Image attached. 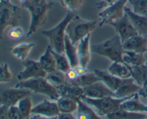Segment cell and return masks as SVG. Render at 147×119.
I'll use <instances>...</instances> for the list:
<instances>
[{
    "mask_svg": "<svg viewBox=\"0 0 147 119\" xmlns=\"http://www.w3.org/2000/svg\"><path fill=\"white\" fill-rule=\"evenodd\" d=\"M24 68L17 74V78L20 81H25L33 78L46 77L47 73L42 68L39 61L31 59H26L22 61Z\"/></svg>",
    "mask_w": 147,
    "mask_h": 119,
    "instance_id": "cell-10",
    "label": "cell"
},
{
    "mask_svg": "<svg viewBox=\"0 0 147 119\" xmlns=\"http://www.w3.org/2000/svg\"><path fill=\"white\" fill-rule=\"evenodd\" d=\"M65 76L68 82H72V81H75V80L78 77V75L77 73L76 72V71H75L73 68H70V69L66 73Z\"/></svg>",
    "mask_w": 147,
    "mask_h": 119,
    "instance_id": "cell-39",
    "label": "cell"
},
{
    "mask_svg": "<svg viewBox=\"0 0 147 119\" xmlns=\"http://www.w3.org/2000/svg\"><path fill=\"white\" fill-rule=\"evenodd\" d=\"M139 93L134 94L129 98L125 100L120 106V109L125 110L133 113L147 114V105L141 102Z\"/></svg>",
    "mask_w": 147,
    "mask_h": 119,
    "instance_id": "cell-18",
    "label": "cell"
},
{
    "mask_svg": "<svg viewBox=\"0 0 147 119\" xmlns=\"http://www.w3.org/2000/svg\"><path fill=\"white\" fill-rule=\"evenodd\" d=\"M55 1H60V0H55Z\"/></svg>",
    "mask_w": 147,
    "mask_h": 119,
    "instance_id": "cell-48",
    "label": "cell"
},
{
    "mask_svg": "<svg viewBox=\"0 0 147 119\" xmlns=\"http://www.w3.org/2000/svg\"><path fill=\"white\" fill-rule=\"evenodd\" d=\"M98 81H100V79L95 74V73L92 74V73L87 72L83 75L79 76L75 81L70 83L76 84V85L82 87V88H84V87L91 85V84H94Z\"/></svg>",
    "mask_w": 147,
    "mask_h": 119,
    "instance_id": "cell-31",
    "label": "cell"
},
{
    "mask_svg": "<svg viewBox=\"0 0 147 119\" xmlns=\"http://www.w3.org/2000/svg\"><path fill=\"white\" fill-rule=\"evenodd\" d=\"M3 1H10V0H3Z\"/></svg>",
    "mask_w": 147,
    "mask_h": 119,
    "instance_id": "cell-47",
    "label": "cell"
},
{
    "mask_svg": "<svg viewBox=\"0 0 147 119\" xmlns=\"http://www.w3.org/2000/svg\"><path fill=\"white\" fill-rule=\"evenodd\" d=\"M96 21H88L75 14L65 29L66 35L74 45H77L83 39L90 35L97 27Z\"/></svg>",
    "mask_w": 147,
    "mask_h": 119,
    "instance_id": "cell-3",
    "label": "cell"
},
{
    "mask_svg": "<svg viewBox=\"0 0 147 119\" xmlns=\"http://www.w3.org/2000/svg\"><path fill=\"white\" fill-rule=\"evenodd\" d=\"M64 53L68 59L71 68H74L76 66L79 65L77 47L71 42L67 35H65V37Z\"/></svg>",
    "mask_w": 147,
    "mask_h": 119,
    "instance_id": "cell-25",
    "label": "cell"
},
{
    "mask_svg": "<svg viewBox=\"0 0 147 119\" xmlns=\"http://www.w3.org/2000/svg\"><path fill=\"white\" fill-rule=\"evenodd\" d=\"M122 44L124 51H134L142 54L147 52V37L137 34L129 38Z\"/></svg>",
    "mask_w": 147,
    "mask_h": 119,
    "instance_id": "cell-15",
    "label": "cell"
},
{
    "mask_svg": "<svg viewBox=\"0 0 147 119\" xmlns=\"http://www.w3.org/2000/svg\"><path fill=\"white\" fill-rule=\"evenodd\" d=\"M122 60L123 64L130 66L144 65L146 62L143 54L129 51H123Z\"/></svg>",
    "mask_w": 147,
    "mask_h": 119,
    "instance_id": "cell-26",
    "label": "cell"
},
{
    "mask_svg": "<svg viewBox=\"0 0 147 119\" xmlns=\"http://www.w3.org/2000/svg\"><path fill=\"white\" fill-rule=\"evenodd\" d=\"M8 109L9 107L7 106H0V119H9Z\"/></svg>",
    "mask_w": 147,
    "mask_h": 119,
    "instance_id": "cell-40",
    "label": "cell"
},
{
    "mask_svg": "<svg viewBox=\"0 0 147 119\" xmlns=\"http://www.w3.org/2000/svg\"><path fill=\"white\" fill-rule=\"evenodd\" d=\"M141 89V86L136 84L134 80L131 77L122 79L120 86L114 92V97L117 98H124L137 94Z\"/></svg>",
    "mask_w": 147,
    "mask_h": 119,
    "instance_id": "cell-14",
    "label": "cell"
},
{
    "mask_svg": "<svg viewBox=\"0 0 147 119\" xmlns=\"http://www.w3.org/2000/svg\"><path fill=\"white\" fill-rule=\"evenodd\" d=\"M45 78L51 85H53V86L57 88L65 84L67 81L65 74L57 69H55V71H51L50 73H47Z\"/></svg>",
    "mask_w": 147,
    "mask_h": 119,
    "instance_id": "cell-30",
    "label": "cell"
},
{
    "mask_svg": "<svg viewBox=\"0 0 147 119\" xmlns=\"http://www.w3.org/2000/svg\"><path fill=\"white\" fill-rule=\"evenodd\" d=\"M111 74L121 79L131 77V73L129 66L121 62H112L107 70Z\"/></svg>",
    "mask_w": 147,
    "mask_h": 119,
    "instance_id": "cell-23",
    "label": "cell"
},
{
    "mask_svg": "<svg viewBox=\"0 0 147 119\" xmlns=\"http://www.w3.org/2000/svg\"><path fill=\"white\" fill-rule=\"evenodd\" d=\"M73 68L75 70V71H76V72L77 73V74L78 75V76H79L83 75V74H86L87 72H88V71L87 68H86V67L80 65V64L78 66H76V67H74V68Z\"/></svg>",
    "mask_w": 147,
    "mask_h": 119,
    "instance_id": "cell-41",
    "label": "cell"
},
{
    "mask_svg": "<svg viewBox=\"0 0 147 119\" xmlns=\"http://www.w3.org/2000/svg\"><path fill=\"white\" fill-rule=\"evenodd\" d=\"M53 56H54L55 60L56 63V69L62 71L64 74H66L69 70L71 68L68 59L66 57L65 54L57 53L52 50Z\"/></svg>",
    "mask_w": 147,
    "mask_h": 119,
    "instance_id": "cell-32",
    "label": "cell"
},
{
    "mask_svg": "<svg viewBox=\"0 0 147 119\" xmlns=\"http://www.w3.org/2000/svg\"><path fill=\"white\" fill-rule=\"evenodd\" d=\"M57 119H77L73 114H60Z\"/></svg>",
    "mask_w": 147,
    "mask_h": 119,
    "instance_id": "cell-43",
    "label": "cell"
},
{
    "mask_svg": "<svg viewBox=\"0 0 147 119\" xmlns=\"http://www.w3.org/2000/svg\"><path fill=\"white\" fill-rule=\"evenodd\" d=\"M92 52L109 59L112 62H121L123 54V44L119 35H115L101 43L93 44L90 47Z\"/></svg>",
    "mask_w": 147,
    "mask_h": 119,
    "instance_id": "cell-4",
    "label": "cell"
},
{
    "mask_svg": "<svg viewBox=\"0 0 147 119\" xmlns=\"http://www.w3.org/2000/svg\"><path fill=\"white\" fill-rule=\"evenodd\" d=\"M31 91L25 88H12L0 90V104L10 107L17 106L19 101L26 96H29Z\"/></svg>",
    "mask_w": 147,
    "mask_h": 119,
    "instance_id": "cell-9",
    "label": "cell"
},
{
    "mask_svg": "<svg viewBox=\"0 0 147 119\" xmlns=\"http://www.w3.org/2000/svg\"><path fill=\"white\" fill-rule=\"evenodd\" d=\"M139 94L140 96L143 97V98H146L147 100V81L144 83V84L141 87V89L140 91H139Z\"/></svg>",
    "mask_w": 147,
    "mask_h": 119,
    "instance_id": "cell-42",
    "label": "cell"
},
{
    "mask_svg": "<svg viewBox=\"0 0 147 119\" xmlns=\"http://www.w3.org/2000/svg\"><path fill=\"white\" fill-rule=\"evenodd\" d=\"M125 14L127 15L131 23L139 35L147 37V17L136 14L131 9L126 7L124 9Z\"/></svg>",
    "mask_w": 147,
    "mask_h": 119,
    "instance_id": "cell-16",
    "label": "cell"
},
{
    "mask_svg": "<svg viewBox=\"0 0 147 119\" xmlns=\"http://www.w3.org/2000/svg\"><path fill=\"white\" fill-rule=\"evenodd\" d=\"M52 48L47 46L42 55L39 59V63L46 73H50L56 69V63L54 56L52 53Z\"/></svg>",
    "mask_w": 147,
    "mask_h": 119,
    "instance_id": "cell-22",
    "label": "cell"
},
{
    "mask_svg": "<svg viewBox=\"0 0 147 119\" xmlns=\"http://www.w3.org/2000/svg\"><path fill=\"white\" fill-rule=\"evenodd\" d=\"M110 26L114 28L115 31H116V34L120 37L122 43L124 42L131 37L138 34L126 14L123 17L118 19L117 21L111 23Z\"/></svg>",
    "mask_w": 147,
    "mask_h": 119,
    "instance_id": "cell-11",
    "label": "cell"
},
{
    "mask_svg": "<svg viewBox=\"0 0 147 119\" xmlns=\"http://www.w3.org/2000/svg\"><path fill=\"white\" fill-rule=\"evenodd\" d=\"M129 98V97L117 98L113 96H109L98 99H93L83 96L82 97L81 100L90 106L100 116L103 117L119 111L122 102Z\"/></svg>",
    "mask_w": 147,
    "mask_h": 119,
    "instance_id": "cell-6",
    "label": "cell"
},
{
    "mask_svg": "<svg viewBox=\"0 0 147 119\" xmlns=\"http://www.w3.org/2000/svg\"><path fill=\"white\" fill-rule=\"evenodd\" d=\"M90 34L88 35L84 39L80 41L77 44L78 57L79 64L87 68L90 61V54L91 48L90 45Z\"/></svg>",
    "mask_w": 147,
    "mask_h": 119,
    "instance_id": "cell-17",
    "label": "cell"
},
{
    "mask_svg": "<svg viewBox=\"0 0 147 119\" xmlns=\"http://www.w3.org/2000/svg\"><path fill=\"white\" fill-rule=\"evenodd\" d=\"M34 47L35 44L33 42L21 43L13 47L10 51L16 59L23 61L27 59L29 54Z\"/></svg>",
    "mask_w": 147,
    "mask_h": 119,
    "instance_id": "cell-24",
    "label": "cell"
},
{
    "mask_svg": "<svg viewBox=\"0 0 147 119\" xmlns=\"http://www.w3.org/2000/svg\"><path fill=\"white\" fill-rule=\"evenodd\" d=\"M19 110L22 114L24 118L25 119H30L32 116V102L30 96H26L20 100L17 104Z\"/></svg>",
    "mask_w": 147,
    "mask_h": 119,
    "instance_id": "cell-33",
    "label": "cell"
},
{
    "mask_svg": "<svg viewBox=\"0 0 147 119\" xmlns=\"http://www.w3.org/2000/svg\"><path fill=\"white\" fill-rule=\"evenodd\" d=\"M28 1V0H20V4H24V3H25L26 1Z\"/></svg>",
    "mask_w": 147,
    "mask_h": 119,
    "instance_id": "cell-46",
    "label": "cell"
},
{
    "mask_svg": "<svg viewBox=\"0 0 147 119\" xmlns=\"http://www.w3.org/2000/svg\"><path fill=\"white\" fill-rule=\"evenodd\" d=\"M84 96L93 99L105 98V97H114V92L108 88L101 81H98L90 86L84 87Z\"/></svg>",
    "mask_w": 147,
    "mask_h": 119,
    "instance_id": "cell-12",
    "label": "cell"
},
{
    "mask_svg": "<svg viewBox=\"0 0 147 119\" xmlns=\"http://www.w3.org/2000/svg\"><path fill=\"white\" fill-rule=\"evenodd\" d=\"M56 102L60 114H73L78 108V101L72 98L60 96Z\"/></svg>",
    "mask_w": 147,
    "mask_h": 119,
    "instance_id": "cell-27",
    "label": "cell"
},
{
    "mask_svg": "<svg viewBox=\"0 0 147 119\" xmlns=\"http://www.w3.org/2000/svg\"><path fill=\"white\" fill-rule=\"evenodd\" d=\"M12 74L7 63L0 64V84L8 83L11 81Z\"/></svg>",
    "mask_w": 147,
    "mask_h": 119,
    "instance_id": "cell-36",
    "label": "cell"
},
{
    "mask_svg": "<svg viewBox=\"0 0 147 119\" xmlns=\"http://www.w3.org/2000/svg\"><path fill=\"white\" fill-rule=\"evenodd\" d=\"M144 119H147V117H146V118H144Z\"/></svg>",
    "mask_w": 147,
    "mask_h": 119,
    "instance_id": "cell-52",
    "label": "cell"
},
{
    "mask_svg": "<svg viewBox=\"0 0 147 119\" xmlns=\"http://www.w3.org/2000/svg\"><path fill=\"white\" fill-rule=\"evenodd\" d=\"M115 1H116V0H113V2H114Z\"/></svg>",
    "mask_w": 147,
    "mask_h": 119,
    "instance_id": "cell-51",
    "label": "cell"
},
{
    "mask_svg": "<svg viewBox=\"0 0 147 119\" xmlns=\"http://www.w3.org/2000/svg\"><path fill=\"white\" fill-rule=\"evenodd\" d=\"M76 112L77 119H103L81 99L78 101V108Z\"/></svg>",
    "mask_w": 147,
    "mask_h": 119,
    "instance_id": "cell-21",
    "label": "cell"
},
{
    "mask_svg": "<svg viewBox=\"0 0 147 119\" xmlns=\"http://www.w3.org/2000/svg\"><path fill=\"white\" fill-rule=\"evenodd\" d=\"M14 87L25 88L35 94L46 96L52 101H57V100L60 97L57 88L51 85L47 81L45 77L33 78L25 81H20Z\"/></svg>",
    "mask_w": 147,
    "mask_h": 119,
    "instance_id": "cell-5",
    "label": "cell"
},
{
    "mask_svg": "<svg viewBox=\"0 0 147 119\" xmlns=\"http://www.w3.org/2000/svg\"><path fill=\"white\" fill-rule=\"evenodd\" d=\"M60 114L57 102L52 100H44L33 107L32 110V114H38L49 118L57 117Z\"/></svg>",
    "mask_w": 147,
    "mask_h": 119,
    "instance_id": "cell-13",
    "label": "cell"
},
{
    "mask_svg": "<svg viewBox=\"0 0 147 119\" xmlns=\"http://www.w3.org/2000/svg\"><path fill=\"white\" fill-rule=\"evenodd\" d=\"M146 101H147V100H146Z\"/></svg>",
    "mask_w": 147,
    "mask_h": 119,
    "instance_id": "cell-53",
    "label": "cell"
},
{
    "mask_svg": "<svg viewBox=\"0 0 147 119\" xmlns=\"http://www.w3.org/2000/svg\"><path fill=\"white\" fill-rule=\"evenodd\" d=\"M94 73L98 77L100 81H101L113 92H115L117 90L122 81V79L114 76L113 75L111 74L108 71L95 69Z\"/></svg>",
    "mask_w": 147,
    "mask_h": 119,
    "instance_id": "cell-20",
    "label": "cell"
},
{
    "mask_svg": "<svg viewBox=\"0 0 147 119\" xmlns=\"http://www.w3.org/2000/svg\"><path fill=\"white\" fill-rule=\"evenodd\" d=\"M107 119H144L147 117L146 114L143 113H133L119 109V111L106 116Z\"/></svg>",
    "mask_w": 147,
    "mask_h": 119,
    "instance_id": "cell-29",
    "label": "cell"
},
{
    "mask_svg": "<svg viewBox=\"0 0 147 119\" xmlns=\"http://www.w3.org/2000/svg\"><path fill=\"white\" fill-rule=\"evenodd\" d=\"M30 119H57V117H53V118H49V117L44 116L38 115V114H32Z\"/></svg>",
    "mask_w": 147,
    "mask_h": 119,
    "instance_id": "cell-44",
    "label": "cell"
},
{
    "mask_svg": "<svg viewBox=\"0 0 147 119\" xmlns=\"http://www.w3.org/2000/svg\"><path fill=\"white\" fill-rule=\"evenodd\" d=\"M128 2L134 12L147 17V0H128Z\"/></svg>",
    "mask_w": 147,
    "mask_h": 119,
    "instance_id": "cell-34",
    "label": "cell"
},
{
    "mask_svg": "<svg viewBox=\"0 0 147 119\" xmlns=\"http://www.w3.org/2000/svg\"><path fill=\"white\" fill-rule=\"evenodd\" d=\"M62 6L70 12H77L83 7L84 0H60Z\"/></svg>",
    "mask_w": 147,
    "mask_h": 119,
    "instance_id": "cell-35",
    "label": "cell"
},
{
    "mask_svg": "<svg viewBox=\"0 0 147 119\" xmlns=\"http://www.w3.org/2000/svg\"><path fill=\"white\" fill-rule=\"evenodd\" d=\"M2 1H3V0H0V3H1Z\"/></svg>",
    "mask_w": 147,
    "mask_h": 119,
    "instance_id": "cell-50",
    "label": "cell"
},
{
    "mask_svg": "<svg viewBox=\"0 0 147 119\" xmlns=\"http://www.w3.org/2000/svg\"><path fill=\"white\" fill-rule=\"evenodd\" d=\"M127 2L128 0H116L103 8L98 14L99 27L110 25L111 23L123 17L125 14L124 9Z\"/></svg>",
    "mask_w": 147,
    "mask_h": 119,
    "instance_id": "cell-8",
    "label": "cell"
},
{
    "mask_svg": "<svg viewBox=\"0 0 147 119\" xmlns=\"http://www.w3.org/2000/svg\"><path fill=\"white\" fill-rule=\"evenodd\" d=\"M146 64V67H147V61H146V64Z\"/></svg>",
    "mask_w": 147,
    "mask_h": 119,
    "instance_id": "cell-49",
    "label": "cell"
},
{
    "mask_svg": "<svg viewBox=\"0 0 147 119\" xmlns=\"http://www.w3.org/2000/svg\"><path fill=\"white\" fill-rule=\"evenodd\" d=\"M24 29L20 26L11 27L8 31V37L11 40L20 39L24 36Z\"/></svg>",
    "mask_w": 147,
    "mask_h": 119,
    "instance_id": "cell-37",
    "label": "cell"
},
{
    "mask_svg": "<svg viewBox=\"0 0 147 119\" xmlns=\"http://www.w3.org/2000/svg\"><path fill=\"white\" fill-rule=\"evenodd\" d=\"M102 1H104V2L106 3L108 5H109V4H112V3L113 2V0H102Z\"/></svg>",
    "mask_w": 147,
    "mask_h": 119,
    "instance_id": "cell-45",
    "label": "cell"
},
{
    "mask_svg": "<svg viewBox=\"0 0 147 119\" xmlns=\"http://www.w3.org/2000/svg\"><path fill=\"white\" fill-rule=\"evenodd\" d=\"M74 16L75 13L67 11L64 18L54 27L50 29L43 30L42 31V34L48 39L52 49L55 52L60 54L64 53L66 27Z\"/></svg>",
    "mask_w": 147,
    "mask_h": 119,
    "instance_id": "cell-2",
    "label": "cell"
},
{
    "mask_svg": "<svg viewBox=\"0 0 147 119\" xmlns=\"http://www.w3.org/2000/svg\"><path fill=\"white\" fill-rule=\"evenodd\" d=\"M57 90L61 97L72 98L77 101L81 99L82 97L84 96L83 88L68 81H67L61 86L58 87Z\"/></svg>",
    "mask_w": 147,
    "mask_h": 119,
    "instance_id": "cell-19",
    "label": "cell"
},
{
    "mask_svg": "<svg viewBox=\"0 0 147 119\" xmlns=\"http://www.w3.org/2000/svg\"><path fill=\"white\" fill-rule=\"evenodd\" d=\"M8 117L9 119H25L17 106L9 107Z\"/></svg>",
    "mask_w": 147,
    "mask_h": 119,
    "instance_id": "cell-38",
    "label": "cell"
},
{
    "mask_svg": "<svg viewBox=\"0 0 147 119\" xmlns=\"http://www.w3.org/2000/svg\"><path fill=\"white\" fill-rule=\"evenodd\" d=\"M53 5V1L49 0H28L21 4L22 7L28 10L30 14V24L26 34L27 38L31 37L44 24L47 13Z\"/></svg>",
    "mask_w": 147,
    "mask_h": 119,
    "instance_id": "cell-1",
    "label": "cell"
},
{
    "mask_svg": "<svg viewBox=\"0 0 147 119\" xmlns=\"http://www.w3.org/2000/svg\"><path fill=\"white\" fill-rule=\"evenodd\" d=\"M129 68L131 73V78L134 80L136 84L142 87L147 81V67L146 64L136 66H130Z\"/></svg>",
    "mask_w": 147,
    "mask_h": 119,
    "instance_id": "cell-28",
    "label": "cell"
},
{
    "mask_svg": "<svg viewBox=\"0 0 147 119\" xmlns=\"http://www.w3.org/2000/svg\"><path fill=\"white\" fill-rule=\"evenodd\" d=\"M21 19V9L11 1H2L0 3V40L4 30L8 27L19 26Z\"/></svg>",
    "mask_w": 147,
    "mask_h": 119,
    "instance_id": "cell-7",
    "label": "cell"
}]
</instances>
